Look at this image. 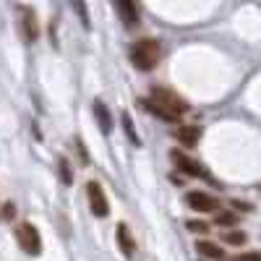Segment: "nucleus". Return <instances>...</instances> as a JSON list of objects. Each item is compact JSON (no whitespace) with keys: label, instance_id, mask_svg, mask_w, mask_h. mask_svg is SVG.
Wrapping results in <instances>:
<instances>
[{"label":"nucleus","instance_id":"nucleus-1","mask_svg":"<svg viewBox=\"0 0 261 261\" xmlns=\"http://www.w3.org/2000/svg\"><path fill=\"white\" fill-rule=\"evenodd\" d=\"M144 107L151 115H157L162 120H170V123H175L183 113H188V102L178 92L162 89V86H151L149 99H144Z\"/></svg>","mask_w":261,"mask_h":261},{"label":"nucleus","instance_id":"nucleus-2","mask_svg":"<svg viewBox=\"0 0 261 261\" xmlns=\"http://www.w3.org/2000/svg\"><path fill=\"white\" fill-rule=\"evenodd\" d=\"M160 55H162V45L151 37L134 42V47H130V63H134L139 71H151L160 63Z\"/></svg>","mask_w":261,"mask_h":261},{"label":"nucleus","instance_id":"nucleus-3","mask_svg":"<svg viewBox=\"0 0 261 261\" xmlns=\"http://www.w3.org/2000/svg\"><path fill=\"white\" fill-rule=\"evenodd\" d=\"M16 241L21 246V251L29 253V256H39L42 253V238L37 232V227L32 222H21L16 227Z\"/></svg>","mask_w":261,"mask_h":261},{"label":"nucleus","instance_id":"nucleus-4","mask_svg":"<svg viewBox=\"0 0 261 261\" xmlns=\"http://www.w3.org/2000/svg\"><path fill=\"white\" fill-rule=\"evenodd\" d=\"M16 13H18V32H21V37H24V42H29V45L37 42V37H39V21H37L34 8L18 6Z\"/></svg>","mask_w":261,"mask_h":261},{"label":"nucleus","instance_id":"nucleus-5","mask_svg":"<svg viewBox=\"0 0 261 261\" xmlns=\"http://www.w3.org/2000/svg\"><path fill=\"white\" fill-rule=\"evenodd\" d=\"M86 199H89V206H92V214L94 217H107L110 214V204L105 199V191L99 183H86Z\"/></svg>","mask_w":261,"mask_h":261},{"label":"nucleus","instance_id":"nucleus-6","mask_svg":"<svg viewBox=\"0 0 261 261\" xmlns=\"http://www.w3.org/2000/svg\"><path fill=\"white\" fill-rule=\"evenodd\" d=\"M170 160L178 165V170H183L186 175H193V178H209V172L204 170V165L201 162H196V160H191L188 154H183V151H170Z\"/></svg>","mask_w":261,"mask_h":261},{"label":"nucleus","instance_id":"nucleus-7","mask_svg":"<svg viewBox=\"0 0 261 261\" xmlns=\"http://www.w3.org/2000/svg\"><path fill=\"white\" fill-rule=\"evenodd\" d=\"M186 204H188L191 209H196V212H217V209H220V201H217L214 196L204 193V191H191V193H186Z\"/></svg>","mask_w":261,"mask_h":261},{"label":"nucleus","instance_id":"nucleus-8","mask_svg":"<svg viewBox=\"0 0 261 261\" xmlns=\"http://www.w3.org/2000/svg\"><path fill=\"white\" fill-rule=\"evenodd\" d=\"M92 113H94V118H97V123H99L102 134H110V130H113V118H110V110L105 107L102 99H94V102H92Z\"/></svg>","mask_w":261,"mask_h":261},{"label":"nucleus","instance_id":"nucleus-9","mask_svg":"<svg viewBox=\"0 0 261 261\" xmlns=\"http://www.w3.org/2000/svg\"><path fill=\"white\" fill-rule=\"evenodd\" d=\"M196 251H199L201 256H206V258L225 261V251L217 246V243H212V241H199V243H196Z\"/></svg>","mask_w":261,"mask_h":261},{"label":"nucleus","instance_id":"nucleus-10","mask_svg":"<svg viewBox=\"0 0 261 261\" xmlns=\"http://www.w3.org/2000/svg\"><path fill=\"white\" fill-rule=\"evenodd\" d=\"M118 11H120V16H123V24H125V27H136V24H139V8H136L134 3L120 0V3H118Z\"/></svg>","mask_w":261,"mask_h":261},{"label":"nucleus","instance_id":"nucleus-11","mask_svg":"<svg viewBox=\"0 0 261 261\" xmlns=\"http://www.w3.org/2000/svg\"><path fill=\"white\" fill-rule=\"evenodd\" d=\"M118 243H120V251L130 258L134 256V251H136V241L130 238V230L125 227V225H118Z\"/></svg>","mask_w":261,"mask_h":261},{"label":"nucleus","instance_id":"nucleus-12","mask_svg":"<svg viewBox=\"0 0 261 261\" xmlns=\"http://www.w3.org/2000/svg\"><path fill=\"white\" fill-rule=\"evenodd\" d=\"M175 136L186 146H193L196 141H199V136H201V128L199 125H180V128H175Z\"/></svg>","mask_w":261,"mask_h":261},{"label":"nucleus","instance_id":"nucleus-13","mask_svg":"<svg viewBox=\"0 0 261 261\" xmlns=\"http://www.w3.org/2000/svg\"><path fill=\"white\" fill-rule=\"evenodd\" d=\"M123 130H125L128 141L134 144V146H139V144H141V141H139V136H136V130H134V123H130V115H128V113H123Z\"/></svg>","mask_w":261,"mask_h":261},{"label":"nucleus","instance_id":"nucleus-14","mask_svg":"<svg viewBox=\"0 0 261 261\" xmlns=\"http://www.w3.org/2000/svg\"><path fill=\"white\" fill-rule=\"evenodd\" d=\"M222 238L227 243H232V246H243L246 243V232H241V230H227Z\"/></svg>","mask_w":261,"mask_h":261},{"label":"nucleus","instance_id":"nucleus-15","mask_svg":"<svg viewBox=\"0 0 261 261\" xmlns=\"http://www.w3.org/2000/svg\"><path fill=\"white\" fill-rule=\"evenodd\" d=\"M232 261H261V253H258V251H248V253H238V256H232Z\"/></svg>","mask_w":261,"mask_h":261},{"label":"nucleus","instance_id":"nucleus-16","mask_svg":"<svg viewBox=\"0 0 261 261\" xmlns=\"http://www.w3.org/2000/svg\"><path fill=\"white\" fill-rule=\"evenodd\" d=\"M60 178H63V183H71L73 178H71V170H68V162L65 160H60Z\"/></svg>","mask_w":261,"mask_h":261},{"label":"nucleus","instance_id":"nucleus-17","mask_svg":"<svg viewBox=\"0 0 261 261\" xmlns=\"http://www.w3.org/2000/svg\"><path fill=\"white\" fill-rule=\"evenodd\" d=\"M232 222H235V214H227V212L217 214V225H232Z\"/></svg>","mask_w":261,"mask_h":261},{"label":"nucleus","instance_id":"nucleus-18","mask_svg":"<svg viewBox=\"0 0 261 261\" xmlns=\"http://www.w3.org/2000/svg\"><path fill=\"white\" fill-rule=\"evenodd\" d=\"M188 230H193V232H206V230H209V225H206V222H196V220H193V222H188Z\"/></svg>","mask_w":261,"mask_h":261},{"label":"nucleus","instance_id":"nucleus-19","mask_svg":"<svg viewBox=\"0 0 261 261\" xmlns=\"http://www.w3.org/2000/svg\"><path fill=\"white\" fill-rule=\"evenodd\" d=\"M16 214V209H13V204H6L3 206V217H6V220H11V217Z\"/></svg>","mask_w":261,"mask_h":261},{"label":"nucleus","instance_id":"nucleus-20","mask_svg":"<svg viewBox=\"0 0 261 261\" xmlns=\"http://www.w3.org/2000/svg\"><path fill=\"white\" fill-rule=\"evenodd\" d=\"M232 206L243 209V212H251V204H246V201H232Z\"/></svg>","mask_w":261,"mask_h":261}]
</instances>
